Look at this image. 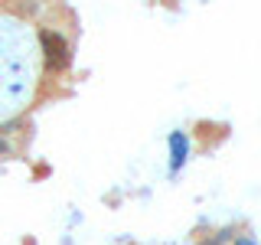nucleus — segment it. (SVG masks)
<instances>
[{"label":"nucleus","instance_id":"f03ea898","mask_svg":"<svg viewBox=\"0 0 261 245\" xmlns=\"http://www.w3.org/2000/svg\"><path fill=\"white\" fill-rule=\"evenodd\" d=\"M39 39H43V56H46V65L53 72H62V69H69V43L59 36V33H53V30H43L39 33Z\"/></svg>","mask_w":261,"mask_h":245},{"label":"nucleus","instance_id":"f257e3e1","mask_svg":"<svg viewBox=\"0 0 261 245\" xmlns=\"http://www.w3.org/2000/svg\"><path fill=\"white\" fill-rule=\"evenodd\" d=\"M36 85V49L20 23H0V118L23 108Z\"/></svg>","mask_w":261,"mask_h":245}]
</instances>
